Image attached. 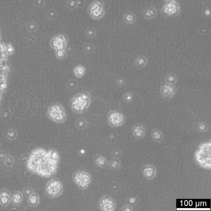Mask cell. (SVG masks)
Returning a JSON list of instances; mask_svg holds the SVG:
<instances>
[{"label": "cell", "instance_id": "6da1fadb", "mask_svg": "<svg viewBox=\"0 0 211 211\" xmlns=\"http://www.w3.org/2000/svg\"><path fill=\"white\" fill-rule=\"evenodd\" d=\"M60 156L56 150L49 149L47 151L37 149L31 153L27 167L33 173L43 177H51L57 172Z\"/></svg>", "mask_w": 211, "mask_h": 211}, {"label": "cell", "instance_id": "7a4b0ae2", "mask_svg": "<svg viewBox=\"0 0 211 211\" xmlns=\"http://www.w3.org/2000/svg\"><path fill=\"white\" fill-rule=\"evenodd\" d=\"M91 102L90 95L87 92H80L71 99L70 105L74 112L82 113L86 112Z\"/></svg>", "mask_w": 211, "mask_h": 211}, {"label": "cell", "instance_id": "3957f363", "mask_svg": "<svg viewBox=\"0 0 211 211\" xmlns=\"http://www.w3.org/2000/svg\"><path fill=\"white\" fill-rule=\"evenodd\" d=\"M47 115L50 119L57 123H62L67 119L65 110L59 103L54 102L49 107Z\"/></svg>", "mask_w": 211, "mask_h": 211}, {"label": "cell", "instance_id": "277c9868", "mask_svg": "<svg viewBox=\"0 0 211 211\" xmlns=\"http://www.w3.org/2000/svg\"><path fill=\"white\" fill-rule=\"evenodd\" d=\"M46 192L50 197L59 196L62 193L63 187L61 182L57 178H53L49 181L46 186Z\"/></svg>", "mask_w": 211, "mask_h": 211}, {"label": "cell", "instance_id": "5b68a950", "mask_svg": "<svg viewBox=\"0 0 211 211\" xmlns=\"http://www.w3.org/2000/svg\"><path fill=\"white\" fill-rule=\"evenodd\" d=\"M73 179L79 188L82 189H85L87 188L88 185L91 182L92 177L90 174L86 172L78 171L74 173L73 176Z\"/></svg>", "mask_w": 211, "mask_h": 211}, {"label": "cell", "instance_id": "8992f818", "mask_svg": "<svg viewBox=\"0 0 211 211\" xmlns=\"http://www.w3.org/2000/svg\"><path fill=\"white\" fill-rule=\"evenodd\" d=\"M88 13L93 19H98L102 18L105 13L102 0H95L89 7Z\"/></svg>", "mask_w": 211, "mask_h": 211}, {"label": "cell", "instance_id": "52a82bcc", "mask_svg": "<svg viewBox=\"0 0 211 211\" xmlns=\"http://www.w3.org/2000/svg\"><path fill=\"white\" fill-rule=\"evenodd\" d=\"M68 43V37L64 34H59L53 38L51 41L52 47L56 50H66Z\"/></svg>", "mask_w": 211, "mask_h": 211}, {"label": "cell", "instance_id": "ba28073f", "mask_svg": "<svg viewBox=\"0 0 211 211\" xmlns=\"http://www.w3.org/2000/svg\"><path fill=\"white\" fill-rule=\"evenodd\" d=\"M108 119L110 125L114 127L121 126L125 121V118L123 115L114 111L109 112Z\"/></svg>", "mask_w": 211, "mask_h": 211}, {"label": "cell", "instance_id": "9c48e42d", "mask_svg": "<svg viewBox=\"0 0 211 211\" xmlns=\"http://www.w3.org/2000/svg\"><path fill=\"white\" fill-rule=\"evenodd\" d=\"M98 207L99 209L102 211H113L115 208V201L109 196H104L100 199Z\"/></svg>", "mask_w": 211, "mask_h": 211}, {"label": "cell", "instance_id": "30bf717a", "mask_svg": "<svg viewBox=\"0 0 211 211\" xmlns=\"http://www.w3.org/2000/svg\"><path fill=\"white\" fill-rule=\"evenodd\" d=\"M177 91L176 87L173 84L164 83L161 87V94L165 99L171 98Z\"/></svg>", "mask_w": 211, "mask_h": 211}, {"label": "cell", "instance_id": "8fae6325", "mask_svg": "<svg viewBox=\"0 0 211 211\" xmlns=\"http://www.w3.org/2000/svg\"><path fill=\"white\" fill-rule=\"evenodd\" d=\"M142 173L144 176L147 179H152L155 176L156 169L155 167L152 165H146L142 168Z\"/></svg>", "mask_w": 211, "mask_h": 211}, {"label": "cell", "instance_id": "7c38bea8", "mask_svg": "<svg viewBox=\"0 0 211 211\" xmlns=\"http://www.w3.org/2000/svg\"><path fill=\"white\" fill-rule=\"evenodd\" d=\"M133 132L135 137L138 139L143 138L145 134V130L142 125L136 124L133 127Z\"/></svg>", "mask_w": 211, "mask_h": 211}, {"label": "cell", "instance_id": "4fadbf2b", "mask_svg": "<svg viewBox=\"0 0 211 211\" xmlns=\"http://www.w3.org/2000/svg\"><path fill=\"white\" fill-rule=\"evenodd\" d=\"M95 161V163L100 167H105L107 165V161L105 158L100 155L96 156Z\"/></svg>", "mask_w": 211, "mask_h": 211}, {"label": "cell", "instance_id": "5bb4252c", "mask_svg": "<svg viewBox=\"0 0 211 211\" xmlns=\"http://www.w3.org/2000/svg\"><path fill=\"white\" fill-rule=\"evenodd\" d=\"M85 68L82 65H78L74 68V74L77 77H82L85 74Z\"/></svg>", "mask_w": 211, "mask_h": 211}, {"label": "cell", "instance_id": "9a60e30c", "mask_svg": "<svg viewBox=\"0 0 211 211\" xmlns=\"http://www.w3.org/2000/svg\"><path fill=\"white\" fill-rule=\"evenodd\" d=\"M153 138L156 141L159 142L163 139V135L161 131L158 129H155L152 132Z\"/></svg>", "mask_w": 211, "mask_h": 211}, {"label": "cell", "instance_id": "2e32d148", "mask_svg": "<svg viewBox=\"0 0 211 211\" xmlns=\"http://www.w3.org/2000/svg\"><path fill=\"white\" fill-rule=\"evenodd\" d=\"M9 201V197L8 192L6 191H3L0 195V201L2 205H7Z\"/></svg>", "mask_w": 211, "mask_h": 211}, {"label": "cell", "instance_id": "e0dca14e", "mask_svg": "<svg viewBox=\"0 0 211 211\" xmlns=\"http://www.w3.org/2000/svg\"><path fill=\"white\" fill-rule=\"evenodd\" d=\"M29 203L31 206H36L39 202V197L37 195L33 193L30 195L29 198Z\"/></svg>", "mask_w": 211, "mask_h": 211}, {"label": "cell", "instance_id": "ac0fdd59", "mask_svg": "<svg viewBox=\"0 0 211 211\" xmlns=\"http://www.w3.org/2000/svg\"><path fill=\"white\" fill-rule=\"evenodd\" d=\"M124 20L127 23H133L135 21V16L131 13H127L125 14L124 17Z\"/></svg>", "mask_w": 211, "mask_h": 211}, {"label": "cell", "instance_id": "d6986e66", "mask_svg": "<svg viewBox=\"0 0 211 211\" xmlns=\"http://www.w3.org/2000/svg\"><path fill=\"white\" fill-rule=\"evenodd\" d=\"M147 59L143 56H139L136 61V64L138 68H141L145 65L147 64Z\"/></svg>", "mask_w": 211, "mask_h": 211}, {"label": "cell", "instance_id": "ffe728a7", "mask_svg": "<svg viewBox=\"0 0 211 211\" xmlns=\"http://www.w3.org/2000/svg\"><path fill=\"white\" fill-rule=\"evenodd\" d=\"M156 13L155 10L153 8H150L145 11L144 16L147 18H151L155 16Z\"/></svg>", "mask_w": 211, "mask_h": 211}, {"label": "cell", "instance_id": "44dd1931", "mask_svg": "<svg viewBox=\"0 0 211 211\" xmlns=\"http://www.w3.org/2000/svg\"><path fill=\"white\" fill-rule=\"evenodd\" d=\"M120 165V162L116 158L113 159L110 162V167L111 169L116 170L118 168Z\"/></svg>", "mask_w": 211, "mask_h": 211}, {"label": "cell", "instance_id": "7402d4cb", "mask_svg": "<svg viewBox=\"0 0 211 211\" xmlns=\"http://www.w3.org/2000/svg\"><path fill=\"white\" fill-rule=\"evenodd\" d=\"M166 81L167 83L170 84H175L177 82V77L173 73H171L167 75L166 77Z\"/></svg>", "mask_w": 211, "mask_h": 211}, {"label": "cell", "instance_id": "603a6c76", "mask_svg": "<svg viewBox=\"0 0 211 211\" xmlns=\"http://www.w3.org/2000/svg\"><path fill=\"white\" fill-rule=\"evenodd\" d=\"M21 194L18 192H17L16 194H14V195L13 197V203L17 205V204H19L21 201Z\"/></svg>", "mask_w": 211, "mask_h": 211}, {"label": "cell", "instance_id": "cb8c5ba5", "mask_svg": "<svg viewBox=\"0 0 211 211\" xmlns=\"http://www.w3.org/2000/svg\"><path fill=\"white\" fill-rule=\"evenodd\" d=\"M197 128L200 131L205 132L207 130L208 128V126L206 123H199L197 126Z\"/></svg>", "mask_w": 211, "mask_h": 211}, {"label": "cell", "instance_id": "d4e9b609", "mask_svg": "<svg viewBox=\"0 0 211 211\" xmlns=\"http://www.w3.org/2000/svg\"><path fill=\"white\" fill-rule=\"evenodd\" d=\"M56 57L59 59H62L66 56V50H56Z\"/></svg>", "mask_w": 211, "mask_h": 211}, {"label": "cell", "instance_id": "484cf974", "mask_svg": "<svg viewBox=\"0 0 211 211\" xmlns=\"http://www.w3.org/2000/svg\"><path fill=\"white\" fill-rule=\"evenodd\" d=\"M77 125L79 128L83 129L85 128V125H86V123H85V121L83 120H79L78 122Z\"/></svg>", "mask_w": 211, "mask_h": 211}, {"label": "cell", "instance_id": "4316f807", "mask_svg": "<svg viewBox=\"0 0 211 211\" xmlns=\"http://www.w3.org/2000/svg\"><path fill=\"white\" fill-rule=\"evenodd\" d=\"M123 210L124 211H133V210L129 205H125L123 207Z\"/></svg>", "mask_w": 211, "mask_h": 211}, {"label": "cell", "instance_id": "83f0119b", "mask_svg": "<svg viewBox=\"0 0 211 211\" xmlns=\"http://www.w3.org/2000/svg\"><path fill=\"white\" fill-rule=\"evenodd\" d=\"M137 202V198L135 197L130 198L129 200V203L131 204H135Z\"/></svg>", "mask_w": 211, "mask_h": 211}, {"label": "cell", "instance_id": "f1b7e54d", "mask_svg": "<svg viewBox=\"0 0 211 211\" xmlns=\"http://www.w3.org/2000/svg\"><path fill=\"white\" fill-rule=\"evenodd\" d=\"M113 152L114 153V155L115 157H118L120 156L121 155H120L121 153H120V151H119V150H118V149H116V150H115Z\"/></svg>", "mask_w": 211, "mask_h": 211}]
</instances>
